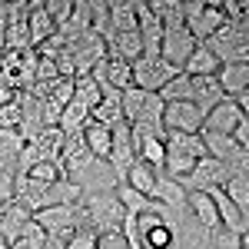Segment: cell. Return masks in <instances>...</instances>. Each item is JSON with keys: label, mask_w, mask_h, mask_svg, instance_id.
<instances>
[{"label": "cell", "mask_w": 249, "mask_h": 249, "mask_svg": "<svg viewBox=\"0 0 249 249\" xmlns=\"http://www.w3.org/2000/svg\"><path fill=\"white\" fill-rule=\"evenodd\" d=\"M37 50L27 47V50H10L0 57V83L14 93H23L34 87V70H37Z\"/></svg>", "instance_id": "cell-4"}, {"label": "cell", "mask_w": 249, "mask_h": 249, "mask_svg": "<svg viewBox=\"0 0 249 249\" xmlns=\"http://www.w3.org/2000/svg\"><path fill=\"white\" fill-rule=\"evenodd\" d=\"M43 249H63V239H57V236H47Z\"/></svg>", "instance_id": "cell-39"}, {"label": "cell", "mask_w": 249, "mask_h": 249, "mask_svg": "<svg viewBox=\"0 0 249 249\" xmlns=\"http://www.w3.org/2000/svg\"><path fill=\"white\" fill-rule=\"evenodd\" d=\"M0 249H10V246H7V239H3V236H0Z\"/></svg>", "instance_id": "cell-40"}, {"label": "cell", "mask_w": 249, "mask_h": 249, "mask_svg": "<svg viewBox=\"0 0 249 249\" xmlns=\"http://www.w3.org/2000/svg\"><path fill=\"white\" fill-rule=\"evenodd\" d=\"M67 53H70V60H73V70H77V77H83V73H90L100 60L107 57V43L96 37V34H83L80 40H73V43H67L63 47Z\"/></svg>", "instance_id": "cell-11"}, {"label": "cell", "mask_w": 249, "mask_h": 249, "mask_svg": "<svg viewBox=\"0 0 249 249\" xmlns=\"http://www.w3.org/2000/svg\"><path fill=\"white\" fill-rule=\"evenodd\" d=\"M14 90H7V87H3V83H0V107H7V103H10V100H14Z\"/></svg>", "instance_id": "cell-38"}, {"label": "cell", "mask_w": 249, "mask_h": 249, "mask_svg": "<svg viewBox=\"0 0 249 249\" xmlns=\"http://www.w3.org/2000/svg\"><path fill=\"white\" fill-rule=\"evenodd\" d=\"M27 223H30V213L23 210V206H17L14 199H10L7 206H0V236L7 239V246L17 239V232L23 230Z\"/></svg>", "instance_id": "cell-21"}, {"label": "cell", "mask_w": 249, "mask_h": 249, "mask_svg": "<svg viewBox=\"0 0 249 249\" xmlns=\"http://www.w3.org/2000/svg\"><path fill=\"white\" fill-rule=\"evenodd\" d=\"M43 10H47V17L53 20V27H60V23H67L70 10H73V3H70V0H67V3H57V0H43Z\"/></svg>", "instance_id": "cell-35"}, {"label": "cell", "mask_w": 249, "mask_h": 249, "mask_svg": "<svg viewBox=\"0 0 249 249\" xmlns=\"http://www.w3.org/2000/svg\"><path fill=\"white\" fill-rule=\"evenodd\" d=\"M223 100H226V96H223V90H219L216 77H190V103L203 116L210 113L216 103H223Z\"/></svg>", "instance_id": "cell-17"}, {"label": "cell", "mask_w": 249, "mask_h": 249, "mask_svg": "<svg viewBox=\"0 0 249 249\" xmlns=\"http://www.w3.org/2000/svg\"><path fill=\"white\" fill-rule=\"evenodd\" d=\"M87 120H90V110L70 100V103L63 107V113H60V120H57V130H60L63 136H67V133H80V130L87 126Z\"/></svg>", "instance_id": "cell-27"}, {"label": "cell", "mask_w": 249, "mask_h": 249, "mask_svg": "<svg viewBox=\"0 0 249 249\" xmlns=\"http://www.w3.org/2000/svg\"><path fill=\"white\" fill-rule=\"evenodd\" d=\"M90 123L107 126V130H113V126H120V123H126V120H123V110H120V100H100L93 110H90Z\"/></svg>", "instance_id": "cell-28"}, {"label": "cell", "mask_w": 249, "mask_h": 249, "mask_svg": "<svg viewBox=\"0 0 249 249\" xmlns=\"http://www.w3.org/2000/svg\"><path fill=\"white\" fill-rule=\"evenodd\" d=\"M90 77L96 83H107V87H113L116 93H123V90H130L133 87V73H130V63L120 57H103L96 63L93 70H90Z\"/></svg>", "instance_id": "cell-14"}, {"label": "cell", "mask_w": 249, "mask_h": 249, "mask_svg": "<svg viewBox=\"0 0 249 249\" xmlns=\"http://www.w3.org/2000/svg\"><path fill=\"white\" fill-rule=\"evenodd\" d=\"M116 199H120V206L123 213H130V216H143V213H156V203L153 199H146V196H140L136 190H130L126 183H120L116 186Z\"/></svg>", "instance_id": "cell-25"}, {"label": "cell", "mask_w": 249, "mask_h": 249, "mask_svg": "<svg viewBox=\"0 0 249 249\" xmlns=\"http://www.w3.org/2000/svg\"><path fill=\"white\" fill-rule=\"evenodd\" d=\"M107 14H110V37L113 34H133L136 30L133 0H113V3H107Z\"/></svg>", "instance_id": "cell-22"}, {"label": "cell", "mask_w": 249, "mask_h": 249, "mask_svg": "<svg viewBox=\"0 0 249 249\" xmlns=\"http://www.w3.org/2000/svg\"><path fill=\"white\" fill-rule=\"evenodd\" d=\"M196 50V40L186 27H176V30H163V43H160V57L166 60L170 67L183 70V63L190 60V53Z\"/></svg>", "instance_id": "cell-13"}, {"label": "cell", "mask_w": 249, "mask_h": 249, "mask_svg": "<svg viewBox=\"0 0 249 249\" xmlns=\"http://www.w3.org/2000/svg\"><path fill=\"white\" fill-rule=\"evenodd\" d=\"M34 223L47 236H57V239H70L80 230V206L77 203H67V206H47V210L34 213Z\"/></svg>", "instance_id": "cell-6"}, {"label": "cell", "mask_w": 249, "mask_h": 249, "mask_svg": "<svg viewBox=\"0 0 249 249\" xmlns=\"http://www.w3.org/2000/svg\"><path fill=\"white\" fill-rule=\"evenodd\" d=\"M23 176H30L34 183H43V186H50V183H57V179H63V173H60L57 163H34L30 170L23 173Z\"/></svg>", "instance_id": "cell-33"}, {"label": "cell", "mask_w": 249, "mask_h": 249, "mask_svg": "<svg viewBox=\"0 0 249 249\" xmlns=\"http://www.w3.org/2000/svg\"><path fill=\"white\" fill-rule=\"evenodd\" d=\"M77 206H80V230H90L93 236L120 232V223L126 216L116 193H83L77 199Z\"/></svg>", "instance_id": "cell-1"}, {"label": "cell", "mask_w": 249, "mask_h": 249, "mask_svg": "<svg viewBox=\"0 0 249 249\" xmlns=\"http://www.w3.org/2000/svg\"><path fill=\"white\" fill-rule=\"evenodd\" d=\"M163 150H166L163 176H170V179H183V176L206 156L203 143H199V133L186 136V133H173V130H166V136H163Z\"/></svg>", "instance_id": "cell-2"}, {"label": "cell", "mask_w": 249, "mask_h": 249, "mask_svg": "<svg viewBox=\"0 0 249 249\" xmlns=\"http://www.w3.org/2000/svg\"><path fill=\"white\" fill-rule=\"evenodd\" d=\"M219 10H223V17H226V20H236V23L246 20V23H249V3H243V0H223Z\"/></svg>", "instance_id": "cell-34"}, {"label": "cell", "mask_w": 249, "mask_h": 249, "mask_svg": "<svg viewBox=\"0 0 249 249\" xmlns=\"http://www.w3.org/2000/svg\"><path fill=\"white\" fill-rule=\"evenodd\" d=\"M223 20H226V17H223V10H219V0H206L199 14H196L193 20H186V30L193 34L196 43H206V40L223 27Z\"/></svg>", "instance_id": "cell-16"}, {"label": "cell", "mask_w": 249, "mask_h": 249, "mask_svg": "<svg viewBox=\"0 0 249 249\" xmlns=\"http://www.w3.org/2000/svg\"><path fill=\"white\" fill-rule=\"evenodd\" d=\"M249 120V113H243L232 100H223V103H216L210 113L203 116V130H210V133H223V136H232V130Z\"/></svg>", "instance_id": "cell-15"}, {"label": "cell", "mask_w": 249, "mask_h": 249, "mask_svg": "<svg viewBox=\"0 0 249 249\" xmlns=\"http://www.w3.org/2000/svg\"><path fill=\"white\" fill-rule=\"evenodd\" d=\"M100 100H103V96H100V87L93 83V77H90V73H83V77H73V103L87 107V110H93Z\"/></svg>", "instance_id": "cell-30"}, {"label": "cell", "mask_w": 249, "mask_h": 249, "mask_svg": "<svg viewBox=\"0 0 249 249\" xmlns=\"http://www.w3.org/2000/svg\"><path fill=\"white\" fill-rule=\"evenodd\" d=\"M163 126L173 133L196 136L203 130V113L193 103H163Z\"/></svg>", "instance_id": "cell-12"}, {"label": "cell", "mask_w": 249, "mask_h": 249, "mask_svg": "<svg viewBox=\"0 0 249 249\" xmlns=\"http://www.w3.org/2000/svg\"><path fill=\"white\" fill-rule=\"evenodd\" d=\"M110 136H113V143H110V156H107V163H110V170H113L116 183H123V179H126V173H130V166L136 163L133 136H130V126H126V123L113 126Z\"/></svg>", "instance_id": "cell-9"}, {"label": "cell", "mask_w": 249, "mask_h": 249, "mask_svg": "<svg viewBox=\"0 0 249 249\" xmlns=\"http://www.w3.org/2000/svg\"><path fill=\"white\" fill-rule=\"evenodd\" d=\"M210 53L219 60V67L226 63H249V23H236V20H223V27L206 40Z\"/></svg>", "instance_id": "cell-3"}, {"label": "cell", "mask_w": 249, "mask_h": 249, "mask_svg": "<svg viewBox=\"0 0 249 249\" xmlns=\"http://www.w3.org/2000/svg\"><path fill=\"white\" fill-rule=\"evenodd\" d=\"M20 150H23V140L17 130H0V170L17 173Z\"/></svg>", "instance_id": "cell-24"}, {"label": "cell", "mask_w": 249, "mask_h": 249, "mask_svg": "<svg viewBox=\"0 0 249 249\" xmlns=\"http://www.w3.org/2000/svg\"><path fill=\"white\" fill-rule=\"evenodd\" d=\"M14 199V173L0 170V206H7Z\"/></svg>", "instance_id": "cell-37"}, {"label": "cell", "mask_w": 249, "mask_h": 249, "mask_svg": "<svg viewBox=\"0 0 249 249\" xmlns=\"http://www.w3.org/2000/svg\"><path fill=\"white\" fill-rule=\"evenodd\" d=\"M179 73H186V77H216L219 73V60L210 53L206 43H196V50L190 53V60L183 63Z\"/></svg>", "instance_id": "cell-20"}, {"label": "cell", "mask_w": 249, "mask_h": 249, "mask_svg": "<svg viewBox=\"0 0 249 249\" xmlns=\"http://www.w3.org/2000/svg\"><path fill=\"white\" fill-rule=\"evenodd\" d=\"M216 83H219V90H223L226 100H236V96L249 93V63H226V67H219Z\"/></svg>", "instance_id": "cell-18"}, {"label": "cell", "mask_w": 249, "mask_h": 249, "mask_svg": "<svg viewBox=\"0 0 249 249\" xmlns=\"http://www.w3.org/2000/svg\"><path fill=\"white\" fill-rule=\"evenodd\" d=\"M96 239H100V236H93L90 230H77L63 243V249H96Z\"/></svg>", "instance_id": "cell-36"}, {"label": "cell", "mask_w": 249, "mask_h": 249, "mask_svg": "<svg viewBox=\"0 0 249 249\" xmlns=\"http://www.w3.org/2000/svg\"><path fill=\"white\" fill-rule=\"evenodd\" d=\"M230 179V170H226V163H219V160H213V156H203L196 166H193L183 179H176L179 186L186 193H206V190H216V186H223Z\"/></svg>", "instance_id": "cell-7"}, {"label": "cell", "mask_w": 249, "mask_h": 249, "mask_svg": "<svg viewBox=\"0 0 249 249\" xmlns=\"http://www.w3.org/2000/svg\"><path fill=\"white\" fill-rule=\"evenodd\" d=\"M3 47L10 50H27L30 47V30H27V3H3Z\"/></svg>", "instance_id": "cell-10"}, {"label": "cell", "mask_w": 249, "mask_h": 249, "mask_svg": "<svg viewBox=\"0 0 249 249\" xmlns=\"http://www.w3.org/2000/svg\"><path fill=\"white\" fill-rule=\"evenodd\" d=\"M83 143H87V150L96 156V160H107L110 156V143H113V136L107 126H96L87 120V126H83Z\"/></svg>", "instance_id": "cell-26"}, {"label": "cell", "mask_w": 249, "mask_h": 249, "mask_svg": "<svg viewBox=\"0 0 249 249\" xmlns=\"http://www.w3.org/2000/svg\"><path fill=\"white\" fill-rule=\"evenodd\" d=\"M219 190L226 193L230 203H236L243 213H249V173H236V176H230Z\"/></svg>", "instance_id": "cell-29"}, {"label": "cell", "mask_w": 249, "mask_h": 249, "mask_svg": "<svg viewBox=\"0 0 249 249\" xmlns=\"http://www.w3.org/2000/svg\"><path fill=\"white\" fill-rule=\"evenodd\" d=\"M67 179L80 190V196H83V193H113L116 186H120L113 170H110V163H107V160H96V156L83 170H77L73 176H67Z\"/></svg>", "instance_id": "cell-8"}, {"label": "cell", "mask_w": 249, "mask_h": 249, "mask_svg": "<svg viewBox=\"0 0 249 249\" xmlns=\"http://www.w3.org/2000/svg\"><path fill=\"white\" fill-rule=\"evenodd\" d=\"M206 249H249V236H236V232L216 226V230H210Z\"/></svg>", "instance_id": "cell-31"}, {"label": "cell", "mask_w": 249, "mask_h": 249, "mask_svg": "<svg viewBox=\"0 0 249 249\" xmlns=\"http://www.w3.org/2000/svg\"><path fill=\"white\" fill-rule=\"evenodd\" d=\"M156 179H160V176H156V173L150 170L146 163H140V160H136L133 166H130V173H126V179H123V183H126L130 190H136L140 196H146V199H153Z\"/></svg>", "instance_id": "cell-23"}, {"label": "cell", "mask_w": 249, "mask_h": 249, "mask_svg": "<svg viewBox=\"0 0 249 249\" xmlns=\"http://www.w3.org/2000/svg\"><path fill=\"white\" fill-rule=\"evenodd\" d=\"M43 243H47V232L40 230L34 223V216H30V223L17 232V239L10 243V249H43Z\"/></svg>", "instance_id": "cell-32"}, {"label": "cell", "mask_w": 249, "mask_h": 249, "mask_svg": "<svg viewBox=\"0 0 249 249\" xmlns=\"http://www.w3.org/2000/svg\"><path fill=\"white\" fill-rule=\"evenodd\" d=\"M130 73H133V87L136 90H143V93H160L179 70L170 67L163 57H146V53H140V57L130 63Z\"/></svg>", "instance_id": "cell-5"}, {"label": "cell", "mask_w": 249, "mask_h": 249, "mask_svg": "<svg viewBox=\"0 0 249 249\" xmlns=\"http://www.w3.org/2000/svg\"><path fill=\"white\" fill-rule=\"evenodd\" d=\"M27 30H30V47H40L47 37H53V34H57L53 20L47 17V10H43V0L27 3Z\"/></svg>", "instance_id": "cell-19"}]
</instances>
